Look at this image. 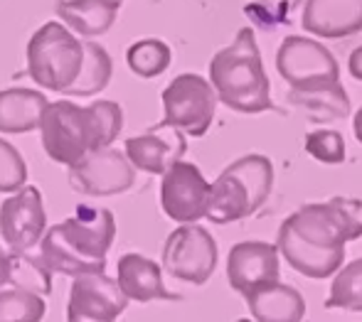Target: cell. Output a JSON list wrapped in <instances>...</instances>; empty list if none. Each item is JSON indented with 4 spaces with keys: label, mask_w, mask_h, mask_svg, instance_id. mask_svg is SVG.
I'll return each mask as SVG.
<instances>
[{
    "label": "cell",
    "mask_w": 362,
    "mask_h": 322,
    "mask_svg": "<svg viewBox=\"0 0 362 322\" xmlns=\"http://www.w3.org/2000/svg\"><path fill=\"white\" fill-rule=\"evenodd\" d=\"M25 182H28L25 157L20 155V150L13 143L0 138V192H18L25 187Z\"/></svg>",
    "instance_id": "28"
},
{
    "label": "cell",
    "mask_w": 362,
    "mask_h": 322,
    "mask_svg": "<svg viewBox=\"0 0 362 322\" xmlns=\"http://www.w3.org/2000/svg\"><path fill=\"white\" fill-rule=\"evenodd\" d=\"M47 232V212L42 194L35 185H25L0 204V237L10 251H30Z\"/></svg>",
    "instance_id": "12"
},
{
    "label": "cell",
    "mask_w": 362,
    "mask_h": 322,
    "mask_svg": "<svg viewBox=\"0 0 362 322\" xmlns=\"http://www.w3.org/2000/svg\"><path fill=\"white\" fill-rule=\"evenodd\" d=\"M325 310H350L362 313V258L340 266L333 285H330Z\"/></svg>",
    "instance_id": "25"
},
{
    "label": "cell",
    "mask_w": 362,
    "mask_h": 322,
    "mask_svg": "<svg viewBox=\"0 0 362 322\" xmlns=\"http://www.w3.org/2000/svg\"><path fill=\"white\" fill-rule=\"evenodd\" d=\"M300 3H303V0H254V5L247 8V13L259 18L267 28H276V25L284 23Z\"/></svg>",
    "instance_id": "29"
},
{
    "label": "cell",
    "mask_w": 362,
    "mask_h": 322,
    "mask_svg": "<svg viewBox=\"0 0 362 322\" xmlns=\"http://www.w3.org/2000/svg\"><path fill=\"white\" fill-rule=\"evenodd\" d=\"M281 256L276 244L269 242H239L229 249L227 256V280L232 290H237L242 298L252 295L254 290L272 285L281 273Z\"/></svg>",
    "instance_id": "14"
},
{
    "label": "cell",
    "mask_w": 362,
    "mask_h": 322,
    "mask_svg": "<svg viewBox=\"0 0 362 322\" xmlns=\"http://www.w3.org/2000/svg\"><path fill=\"white\" fill-rule=\"evenodd\" d=\"M286 99L300 114L308 116L313 124L345 119L350 114V96L343 89V84H335L318 91H288Z\"/></svg>",
    "instance_id": "21"
},
{
    "label": "cell",
    "mask_w": 362,
    "mask_h": 322,
    "mask_svg": "<svg viewBox=\"0 0 362 322\" xmlns=\"http://www.w3.org/2000/svg\"><path fill=\"white\" fill-rule=\"evenodd\" d=\"M210 84L219 104L237 114H264L272 109V81L262 64L257 35L242 28L232 44L212 57Z\"/></svg>",
    "instance_id": "4"
},
{
    "label": "cell",
    "mask_w": 362,
    "mask_h": 322,
    "mask_svg": "<svg viewBox=\"0 0 362 322\" xmlns=\"http://www.w3.org/2000/svg\"><path fill=\"white\" fill-rule=\"evenodd\" d=\"M303 148L310 157H315L323 165H340L348 157V148H345V138L340 131L333 129H315L305 133Z\"/></svg>",
    "instance_id": "27"
},
{
    "label": "cell",
    "mask_w": 362,
    "mask_h": 322,
    "mask_svg": "<svg viewBox=\"0 0 362 322\" xmlns=\"http://www.w3.org/2000/svg\"><path fill=\"white\" fill-rule=\"evenodd\" d=\"M185 150V133L177 129H151L144 136L129 138L124 145L131 165L148 175H163L173 162L182 160Z\"/></svg>",
    "instance_id": "15"
},
{
    "label": "cell",
    "mask_w": 362,
    "mask_h": 322,
    "mask_svg": "<svg viewBox=\"0 0 362 322\" xmlns=\"http://www.w3.org/2000/svg\"><path fill=\"white\" fill-rule=\"evenodd\" d=\"M129 298L106 273H81L72 280L67 322H116Z\"/></svg>",
    "instance_id": "13"
},
{
    "label": "cell",
    "mask_w": 362,
    "mask_h": 322,
    "mask_svg": "<svg viewBox=\"0 0 362 322\" xmlns=\"http://www.w3.org/2000/svg\"><path fill=\"white\" fill-rule=\"evenodd\" d=\"M121 10V0H57L54 13L62 25L81 37H99L111 30Z\"/></svg>",
    "instance_id": "18"
},
{
    "label": "cell",
    "mask_w": 362,
    "mask_h": 322,
    "mask_svg": "<svg viewBox=\"0 0 362 322\" xmlns=\"http://www.w3.org/2000/svg\"><path fill=\"white\" fill-rule=\"evenodd\" d=\"M274 187V165L267 155L249 153L229 162L210 182V204L205 217L215 224H232L259 212Z\"/></svg>",
    "instance_id": "5"
},
{
    "label": "cell",
    "mask_w": 362,
    "mask_h": 322,
    "mask_svg": "<svg viewBox=\"0 0 362 322\" xmlns=\"http://www.w3.org/2000/svg\"><path fill=\"white\" fill-rule=\"evenodd\" d=\"M360 209L358 199L345 197L298 207L279 229V256L305 278H330L343 266L345 246L362 237Z\"/></svg>",
    "instance_id": "1"
},
{
    "label": "cell",
    "mask_w": 362,
    "mask_h": 322,
    "mask_svg": "<svg viewBox=\"0 0 362 322\" xmlns=\"http://www.w3.org/2000/svg\"><path fill=\"white\" fill-rule=\"evenodd\" d=\"M348 71H350V76H353V79L362 81V44H360V47H355L353 54H350Z\"/></svg>",
    "instance_id": "30"
},
{
    "label": "cell",
    "mask_w": 362,
    "mask_h": 322,
    "mask_svg": "<svg viewBox=\"0 0 362 322\" xmlns=\"http://www.w3.org/2000/svg\"><path fill=\"white\" fill-rule=\"evenodd\" d=\"M114 74V62L111 54L106 52L101 44L96 42H84V64L76 76V81L64 91V96H96L99 91H104Z\"/></svg>",
    "instance_id": "22"
},
{
    "label": "cell",
    "mask_w": 362,
    "mask_h": 322,
    "mask_svg": "<svg viewBox=\"0 0 362 322\" xmlns=\"http://www.w3.org/2000/svg\"><path fill=\"white\" fill-rule=\"evenodd\" d=\"M300 25L323 40H343L362 32V0H305Z\"/></svg>",
    "instance_id": "16"
},
{
    "label": "cell",
    "mask_w": 362,
    "mask_h": 322,
    "mask_svg": "<svg viewBox=\"0 0 362 322\" xmlns=\"http://www.w3.org/2000/svg\"><path fill=\"white\" fill-rule=\"evenodd\" d=\"M124 129V111L116 101L79 106L72 101H49L40 116V141L49 160L72 167L84 155L111 148Z\"/></svg>",
    "instance_id": "2"
},
{
    "label": "cell",
    "mask_w": 362,
    "mask_h": 322,
    "mask_svg": "<svg viewBox=\"0 0 362 322\" xmlns=\"http://www.w3.org/2000/svg\"><path fill=\"white\" fill-rule=\"evenodd\" d=\"M8 283V254L0 246V285Z\"/></svg>",
    "instance_id": "31"
},
{
    "label": "cell",
    "mask_w": 362,
    "mask_h": 322,
    "mask_svg": "<svg viewBox=\"0 0 362 322\" xmlns=\"http://www.w3.org/2000/svg\"><path fill=\"white\" fill-rule=\"evenodd\" d=\"M8 283L42 298L52 293V273L37 256H30V251L8 254Z\"/></svg>",
    "instance_id": "23"
},
{
    "label": "cell",
    "mask_w": 362,
    "mask_h": 322,
    "mask_svg": "<svg viewBox=\"0 0 362 322\" xmlns=\"http://www.w3.org/2000/svg\"><path fill=\"white\" fill-rule=\"evenodd\" d=\"M276 69L291 91H318L340 84L335 54L318 40L288 35L276 52Z\"/></svg>",
    "instance_id": "8"
},
{
    "label": "cell",
    "mask_w": 362,
    "mask_h": 322,
    "mask_svg": "<svg viewBox=\"0 0 362 322\" xmlns=\"http://www.w3.org/2000/svg\"><path fill=\"white\" fill-rule=\"evenodd\" d=\"M47 96L37 89H25V86H13V89L0 91V133H30L37 131L40 116L47 106Z\"/></svg>",
    "instance_id": "20"
},
{
    "label": "cell",
    "mask_w": 362,
    "mask_h": 322,
    "mask_svg": "<svg viewBox=\"0 0 362 322\" xmlns=\"http://www.w3.org/2000/svg\"><path fill=\"white\" fill-rule=\"evenodd\" d=\"M353 131H355V138H358V143L362 145V106L358 109V114H355V119H353Z\"/></svg>",
    "instance_id": "32"
},
{
    "label": "cell",
    "mask_w": 362,
    "mask_h": 322,
    "mask_svg": "<svg viewBox=\"0 0 362 322\" xmlns=\"http://www.w3.org/2000/svg\"><path fill=\"white\" fill-rule=\"evenodd\" d=\"M116 283L121 293L136 303H151V300H180L177 293H170L163 283V270L156 261L141 254H124L116 266Z\"/></svg>",
    "instance_id": "17"
},
{
    "label": "cell",
    "mask_w": 362,
    "mask_h": 322,
    "mask_svg": "<svg viewBox=\"0 0 362 322\" xmlns=\"http://www.w3.org/2000/svg\"><path fill=\"white\" fill-rule=\"evenodd\" d=\"M163 121L156 129H177L190 138H202L215 121L217 96L200 74H177L163 89Z\"/></svg>",
    "instance_id": "7"
},
{
    "label": "cell",
    "mask_w": 362,
    "mask_h": 322,
    "mask_svg": "<svg viewBox=\"0 0 362 322\" xmlns=\"http://www.w3.org/2000/svg\"><path fill=\"white\" fill-rule=\"evenodd\" d=\"M47 303L42 295L23 288L0 290V322H42Z\"/></svg>",
    "instance_id": "26"
},
{
    "label": "cell",
    "mask_w": 362,
    "mask_h": 322,
    "mask_svg": "<svg viewBox=\"0 0 362 322\" xmlns=\"http://www.w3.org/2000/svg\"><path fill=\"white\" fill-rule=\"evenodd\" d=\"M173 62V52L163 40L148 37L134 42L126 49V64L141 79H156L163 71L170 66Z\"/></svg>",
    "instance_id": "24"
},
{
    "label": "cell",
    "mask_w": 362,
    "mask_h": 322,
    "mask_svg": "<svg viewBox=\"0 0 362 322\" xmlns=\"http://www.w3.org/2000/svg\"><path fill=\"white\" fill-rule=\"evenodd\" d=\"M84 64V42L62 23H45L28 42V74L47 91L64 94Z\"/></svg>",
    "instance_id": "6"
},
{
    "label": "cell",
    "mask_w": 362,
    "mask_h": 322,
    "mask_svg": "<svg viewBox=\"0 0 362 322\" xmlns=\"http://www.w3.org/2000/svg\"><path fill=\"white\" fill-rule=\"evenodd\" d=\"M219 249L205 227L180 224L163 246V270L190 285H205L217 268Z\"/></svg>",
    "instance_id": "9"
},
{
    "label": "cell",
    "mask_w": 362,
    "mask_h": 322,
    "mask_svg": "<svg viewBox=\"0 0 362 322\" xmlns=\"http://www.w3.org/2000/svg\"><path fill=\"white\" fill-rule=\"evenodd\" d=\"M116 239L114 214L106 207L79 204L76 214L47 229L40 239L37 258L49 273H106V256Z\"/></svg>",
    "instance_id": "3"
},
{
    "label": "cell",
    "mask_w": 362,
    "mask_h": 322,
    "mask_svg": "<svg viewBox=\"0 0 362 322\" xmlns=\"http://www.w3.org/2000/svg\"><path fill=\"white\" fill-rule=\"evenodd\" d=\"M69 185L84 197H114L129 192L136 182V167L129 157L116 148H101L79 162H74L67 172Z\"/></svg>",
    "instance_id": "10"
},
{
    "label": "cell",
    "mask_w": 362,
    "mask_h": 322,
    "mask_svg": "<svg viewBox=\"0 0 362 322\" xmlns=\"http://www.w3.org/2000/svg\"><path fill=\"white\" fill-rule=\"evenodd\" d=\"M244 300L257 322H303L305 318L303 295L281 280L254 290Z\"/></svg>",
    "instance_id": "19"
},
{
    "label": "cell",
    "mask_w": 362,
    "mask_h": 322,
    "mask_svg": "<svg viewBox=\"0 0 362 322\" xmlns=\"http://www.w3.org/2000/svg\"><path fill=\"white\" fill-rule=\"evenodd\" d=\"M160 207L173 222L195 224L207 214L210 204V182L195 162L177 160L163 172Z\"/></svg>",
    "instance_id": "11"
}]
</instances>
